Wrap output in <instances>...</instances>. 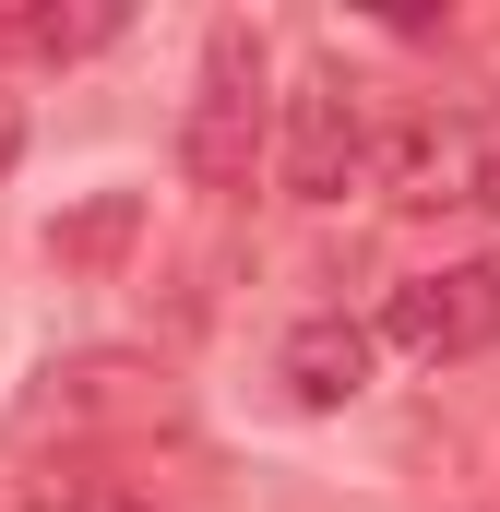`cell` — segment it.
I'll list each match as a JSON object with an SVG mask.
<instances>
[{
    "label": "cell",
    "mask_w": 500,
    "mask_h": 512,
    "mask_svg": "<svg viewBox=\"0 0 500 512\" xmlns=\"http://www.w3.org/2000/svg\"><path fill=\"white\" fill-rule=\"evenodd\" d=\"M274 48H262V24L227 12L215 36H203V72H191V120H179V167H191V191H250V167L274 155Z\"/></svg>",
    "instance_id": "1"
},
{
    "label": "cell",
    "mask_w": 500,
    "mask_h": 512,
    "mask_svg": "<svg viewBox=\"0 0 500 512\" xmlns=\"http://www.w3.org/2000/svg\"><path fill=\"white\" fill-rule=\"evenodd\" d=\"M286 191L298 203H346L358 191V167H370V108H358V84H346V60H322V72H298V96H286Z\"/></svg>",
    "instance_id": "2"
},
{
    "label": "cell",
    "mask_w": 500,
    "mask_h": 512,
    "mask_svg": "<svg viewBox=\"0 0 500 512\" xmlns=\"http://www.w3.org/2000/svg\"><path fill=\"white\" fill-rule=\"evenodd\" d=\"M381 334L405 346V358H489L500 346V262H441V274H405L393 286V310H381Z\"/></svg>",
    "instance_id": "3"
},
{
    "label": "cell",
    "mask_w": 500,
    "mask_h": 512,
    "mask_svg": "<svg viewBox=\"0 0 500 512\" xmlns=\"http://www.w3.org/2000/svg\"><path fill=\"white\" fill-rule=\"evenodd\" d=\"M167 370H143V358H72V370H48L36 393V417L60 429V441H96V429H167Z\"/></svg>",
    "instance_id": "4"
},
{
    "label": "cell",
    "mask_w": 500,
    "mask_h": 512,
    "mask_svg": "<svg viewBox=\"0 0 500 512\" xmlns=\"http://www.w3.org/2000/svg\"><path fill=\"white\" fill-rule=\"evenodd\" d=\"M274 370H286V393H298L310 417H334V405H358V393H370L381 334H370V322H346V310H310V322L286 334V358H274Z\"/></svg>",
    "instance_id": "5"
},
{
    "label": "cell",
    "mask_w": 500,
    "mask_h": 512,
    "mask_svg": "<svg viewBox=\"0 0 500 512\" xmlns=\"http://www.w3.org/2000/svg\"><path fill=\"white\" fill-rule=\"evenodd\" d=\"M131 239H143V191H96V203H72V215L48 227V262H60V274H120Z\"/></svg>",
    "instance_id": "6"
},
{
    "label": "cell",
    "mask_w": 500,
    "mask_h": 512,
    "mask_svg": "<svg viewBox=\"0 0 500 512\" xmlns=\"http://www.w3.org/2000/svg\"><path fill=\"white\" fill-rule=\"evenodd\" d=\"M0 512H36V477H24L12 453H0Z\"/></svg>",
    "instance_id": "7"
},
{
    "label": "cell",
    "mask_w": 500,
    "mask_h": 512,
    "mask_svg": "<svg viewBox=\"0 0 500 512\" xmlns=\"http://www.w3.org/2000/svg\"><path fill=\"white\" fill-rule=\"evenodd\" d=\"M12 155H24V108L0 96V167H12Z\"/></svg>",
    "instance_id": "8"
},
{
    "label": "cell",
    "mask_w": 500,
    "mask_h": 512,
    "mask_svg": "<svg viewBox=\"0 0 500 512\" xmlns=\"http://www.w3.org/2000/svg\"><path fill=\"white\" fill-rule=\"evenodd\" d=\"M477 203H489V215H500V155H489V167H477Z\"/></svg>",
    "instance_id": "9"
},
{
    "label": "cell",
    "mask_w": 500,
    "mask_h": 512,
    "mask_svg": "<svg viewBox=\"0 0 500 512\" xmlns=\"http://www.w3.org/2000/svg\"><path fill=\"white\" fill-rule=\"evenodd\" d=\"M96 512H143V501H96Z\"/></svg>",
    "instance_id": "10"
}]
</instances>
